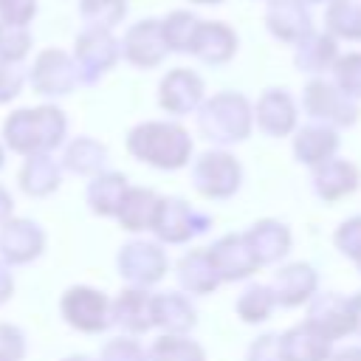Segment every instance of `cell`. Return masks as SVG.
<instances>
[{
    "label": "cell",
    "instance_id": "obj_5",
    "mask_svg": "<svg viewBox=\"0 0 361 361\" xmlns=\"http://www.w3.org/2000/svg\"><path fill=\"white\" fill-rule=\"evenodd\" d=\"M0 8H3V14L8 8H14L11 20H28L31 11H34V0H0Z\"/></svg>",
    "mask_w": 361,
    "mask_h": 361
},
{
    "label": "cell",
    "instance_id": "obj_3",
    "mask_svg": "<svg viewBox=\"0 0 361 361\" xmlns=\"http://www.w3.org/2000/svg\"><path fill=\"white\" fill-rule=\"evenodd\" d=\"M327 23L338 37L358 39L361 37V0H333L327 11Z\"/></svg>",
    "mask_w": 361,
    "mask_h": 361
},
{
    "label": "cell",
    "instance_id": "obj_4",
    "mask_svg": "<svg viewBox=\"0 0 361 361\" xmlns=\"http://www.w3.org/2000/svg\"><path fill=\"white\" fill-rule=\"evenodd\" d=\"M85 17H96L102 23H118L124 14V0H85Z\"/></svg>",
    "mask_w": 361,
    "mask_h": 361
},
{
    "label": "cell",
    "instance_id": "obj_2",
    "mask_svg": "<svg viewBox=\"0 0 361 361\" xmlns=\"http://www.w3.org/2000/svg\"><path fill=\"white\" fill-rule=\"evenodd\" d=\"M307 14L302 8L299 0H274L268 8V28L276 31V37L282 39H293L302 37L307 31Z\"/></svg>",
    "mask_w": 361,
    "mask_h": 361
},
{
    "label": "cell",
    "instance_id": "obj_1",
    "mask_svg": "<svg viewBox=\"0 0 361 361\" xmlns=\"http://www.w3.org/2000/svg\"><path fill=\"white\" fill-rule=\"evenodd\" d=\"M189 45L200 54V59L217 62V59H228V54L234 48V34H231V28H226L220 23H206V25L197 23Z\"/></svg>",
    "mask_w": 361,
    "mask_h": 361
},
{
    "label": "cell",
    "instance_id": "obj_6",
    "mask_svg": "<svg viewBox=\"0 0 361 361\" xmlns=\"http://www.w3.org/2000/svg\"><path fill=\"white\" fill-rule=\"evenodd\" d=\"M197 3H217V0H197Z\"/></svg>",
    "mask_w": 361,
    "mask_h": 361
}]
</instances>
